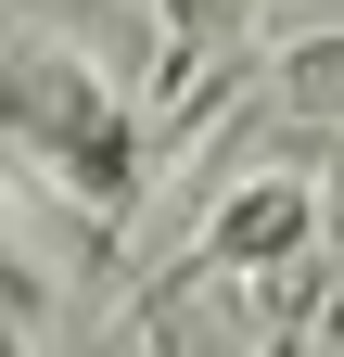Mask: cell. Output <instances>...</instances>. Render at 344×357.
I'll return each instance as SVG.
<instances>
[{
  "label": "cell",
  "mask_w": 344,
  "mask_h": 357,
  "mask_svg": "<svg viewBox=\"0 0 344 357\" xmlns=\"http://www.w3.org/2000/svg\"><path fill=\"white\" fill-rule=\"evenodd\" d=\"M0 128H13L90 217H115L127 192H141V128H127V102L77 52H13L0 64Z\"/></svg>",
  "instance_id": "6da1fadb"
},
{
  "label": "cell",
  "mask_w": 344,
  "mask_h": 357,
  "mask_svg": "<svg viewBox=\"0 0 344 357\" xmlns=\"http://www.w3.org/2000/svg\"><path fill=\"white\" fill-rule=\"evenodd\" d=\"M319 243V192L306 178H242V192L204 217V268H281Z\"/></svg>",
  "instance_id": "7a4b0ae2"
},
{
  "label": "cell",
  "mask_w": 344,
  "mask_h": 357,
  "mask_svg": "<svg viewBox=\"0 0 344 357\" xmlns=\"http://www.w3.org/2000/svg\"><path fill=\"white\" fill-rule=\"evenodd\" d=\"M293 102L331 115V102H344V52H306V64H293Z\"/></svg>",
  "instance_id": "3957f363"
},
{
  "label": "cell",
  "mask_w": 344,
  "mask_h": 357,
  "mask_svg": "<svg viewBox=\"0 0 344 357\" xmlns=\"http://www.w3.org/2000/svg\"><path fill=\"white\" fill-rule=\"evenodd\" d=\"M0 306H26V268H13V255H0Z\"/></svg>",
  "instance_id": "277c9868"
}]
</instances>
